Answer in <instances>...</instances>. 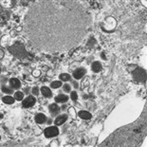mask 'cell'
Returning <instances> with one entry per match:
<instances>
[{"label": "cell", "mask_w": 147, "mask_h": 147, "mask_svg": "<svg viewBox=\"0 0 147 147\" xmlns=\"http://www.w3.org/2000/svg\"><path fill=\"white\" fill-rule=\"evenodd\" d=\"M90 17L77 1H33L24 30L35 48L59 53L72 48L85 38Z\"/></svg>", "instance_id": "obj_1"}, {"label": "cell", "mask_w": 147, "mask_h": 147, "mask_svg": "<svg viewBox=\"0 0 147 147\" xmlns=\"http://www.w3.org/2000/svg\"><path fill=\"white\" fill-rule=\"evenodd\" d=\"M146 132L147 109L145 106L144 111L136 122L115 131L100 146H138L145 138Z\"/></svg>", "instance_id": "obj_2"}, {"label": "cell", "mask_w": 147, "mask_h": 147, "mask_svg": "<svg viewBox=\"0 0 147 147\" xmlns=\"http://www.w3.org/2000/svg\"><path fill=\"white\" fill-rule=\"evenodd\" d=\"M59 134L58 128L55 126H50V127L46 128V130L44 131V135L46 138H53L56 137Z\"/></svg>", "instance_id": "obj_3"}, {"label": "cell", "mask_w": 147, "mask_h": 147, "mask_svg": "<svg viewBox=\"0 0 147 147\" xmlns=\"http://www.w3.org/2000/svg\"><path fill=\"white\" fill-rule=\"evenodd\" d=\"M145 78H146V74H145V70L139 68L134 72V79L138 82H144Z\"/></svg>", "instance_id": "obj_4"}, {"label": "cell", "mask_w": 147, "mask_h": 147, "mask_svg": "<svg viewBox=\"0 0 147 147\" xmlns=\"http://www.w3.org/2000/svg\"><path fill=\"white\" fill-rule=\"evenodd\" d=\"M35 99H34L33 97H28V98H26L25 100L23 101V103H22V106L23 107H25V108H29V107H31V106H32L35 103Z\"/></svg>", "instance_id": "obj_5"}, {"label": "cell", "mask_w": 147, "mask_h": 147, "mask_svg": "<svg viewBox=\"0 0 147 147\" xmlns=\"http://www.w3.org/2000/svg\"><path fill=\"white\" fill-rule=\"evenodd\" d=\"M86 73V70L85 69V68H78V69L75 70L74 73H73V77H74L75 79H81Z\"/></svg>", "instance_id": "obj_6"}, {"label": "cell", "mask_w": 147, "mask_h": 147, "mask_svg": "<svg viewBox=\"0 0 147 147\" xmlns=\"http://www.w3.org/2000/svg\"><path fill=\"white\" fill-rule=\"evenodd\" d=\"M10 85L11 86L12 88H19L20 86H21V83L16 78H11V80H10Z\"/></svg>", "instance_id": "obj_7"}, {"label": "cell", "mask_w": 147, "mask_h": 147, "mask_svg": "<svg viewBox=\"0 0 147 147\" xmlns=\"http://www.w3.org/2000/svg\"><path fill=\"white\" fill-rule=\"evenodd\" d=\"M67 120V115H61V116H59L57 119L55 120V124L56 125H61V124H63Z\"/></svg>", "instance_id": "obj_8"}, {"label": "cell", "mask_w": 147, "mask_h": 147, "mask_svg": "<svg viewBox=\"0 0 147 147\" xmlns=\"http://www.w3.org/2000/svg\"><path fill=\"white\" fill-rule=\"evenodd\" d=\"M41 91H42V93H43V95L47 98H50L52 96V92H51V90H50L48 87H47V86H43V87L41 88Z\"/></svg>", "instance_id": "obj_9"}, {"label": "cell", "mask_w": 147, "mask_h": 147, "mask_svg": "<svg viewBox=\"0 0 147 147\" xmlns=\"http://www.w3.org/2000/svg\"><path fill=\"white\" fill-rule=\"evenodd\" d=\"M79 117L83 120H89L91 119V114L87 111H80L79 112Z\"/></svg>", "instance_id": "obj_10"}, {"label": "cell", "mask_w": 147, "mask_h": 147, "mask_svg": "<svg viewBox=\"0 0 147 147\" xmlns=\"http://www.w3.org/2000/svg\"><path fill=\"white\" fill-rule=\"evenodd\" d=\"M47 120V118H46V116H45L44 114H37L36 116H35V122H37V123H43V122H45Z\"/></svg>", "instance_id": "obj_11"}, {"label": "cell", "mask_w": 147, "mask_h": 147, "mask_svg": "<svg viewBox=\"0 0 147 147\" xmlns=\"http://www.w3.org/2000/svg\"><path fill=\"white\" fill-rule=\"evenodd\" d=\"M59 110H60V108H59V106L56 103H52V104L50 106V111L52 115H56L59 112Z\"/></svg>", "instance_id": "obj_12"}, {"label": "cell", "mask_w": 147, "mask_h": 147, "mask_svg": "<svg viewBox=\"0 0 147 147\" xmlns=\"http://www.w3.org/2000/svg\"><path fill=\"white\" fill-rule=\"evenodd\" d=\"M68 100V97L66 96V95H58L57 97H55L56 103H66L67 101Z\"/></svg>", "instance_id": "obj_13"}, {"label": "cell", "mask_w": 147, "mask_h": 147, "mask_svg": "<svg viewBox=\"0 0 147 147\" xmlns=\"http://www.w3.org/2000/svg\"><path fill=\"white\" fill-rule=\"evenodd\" d=\"M92 70L94 71V72H99L102 70V65L101 63L99 62H94L93 64H92Z\"/></svg>", "instance_id": "obj_14"}, {"label": "cell", "mask_w": 147, "mask_h": 147, "mask_svg": "<svg viewBox=\"0 0 147 147\" xmlns=\"http://www.w3.org/2000/svg\"><path fill=\"white\" fill-rule=\"evenodd\" d=\"M3 102L5 103H8V104H11V103H14V98L10 97V96H5V97H3Z\"/></svg>", "instance_id": "obj_15"}, {"label": "cell", "mask_w": 147, "mask_h": 147, "mask_svg": "<svg viewBox=\"0 0 147 147\" xmlns=\"http://www.w3.org/2000/svg\"><path fill=\"white\" fill-rule=\"evenodd\" d=\"M14 97H15V100L22 101L23 98H24V94H23L22 92H15V94H14Z\"/></svg>", "instance_id": "obj_16"}, {"label": "cell", "mask_w": 147, "mask_h": 147, "mask_svg": "<svg viewBox=\"0 0 147 147\" xmlns=\"http://www.w3.org/2000/svg\"><path fill=\"white\" fill-rule=\"evenodd\" d=\"M61 86H62V82H60V81H55V82L51 83V85H50V86L52 88H57V87H60Z\"/></svg>", "instance_id": "obj_17"}, {"label": "cell", "mask_w": 147, "mask_h": 147, "mask_svg": "<svg viewBox=\"0 0 147 147\" xmlns=\"http://www.w3.org/2000/svg\"><path fill=\"white\" fill-rule=\"evenodd\" d=\"M60 79L62 81H68L70 79V76L68 74H61L60 75Z\"/></svg>", "instance_id": "obj_18"}, {"label": "cell", "mask_w": 147, "mask_h": 147, "mask_svg": "<svg viewBox=\"0 0 147 147\" xmlns=\"http://www.w3.org/2000/svg\"><path fill=\"white\" fill-rule=\"evenodd\" d=\"M2 91L4 93H8V94H11L12 93V90L10 89L9 87H7V86H2Z\"/></svg>", "instance_id": "obj_19"}, {"label": "cell", "mask_w": 147, "mask_h": 147, "mask_svg": "<svg viewBox=\"0 0 147 147\" xmlns=\"http://www.w3.org/2000/svg\"><path fill=\"white\" fill-rule=\"evenodd\" d=\"M70 97H71V99H72L73 101H77L78 95H77V93H76L75 91H72V92H71V95H70Z\"/></svg>", "instance_id": "obj_20"}, {"label": "cell", "mask_w": 147, "mask_h": 147, "mask_svg": "<svg viewBox=\"0 0 147 147\" xmlns=\"http://www.w3.org/2000/svg\"><path fill=\"white\" fill-rule=\"evenodd\" d=\"M32 93H33L34 95H38L39 94L38 87H33V88H32Z\"/></svg>", "instance_id": "obj_21"}, {"label": "cell", "mask_w": 147, "mask_h": 147, "mask_svg": "<svg viewBox=\"0 0 147 147\" xmlns=\"http://www.w3.org/2000/svg\"><path fill=\"white\" fill-rule=\"evenodd\" d=\"M64 90L66 92H69L70 91V86H68V85H66V86H64Z\"/></svg>", "instance_id": "obj_22"}, {"label": "cell", "mask_w": 147, "mask_h": 147, "mask_svg": "<svg viewBox=\"0 0 147 147\" xmlns=\"http://www.w3.org/2000/svg\"><path fill=\"white\" fill-rule=\"evenodd\" d=\"M33 75L35 76V77H37V76H39V75H40V71H37V70H36V71H34Z\"/></svg>", "instance_id": "obj_23"}, {"label": "cell", "mask_w": 147, "mask_h": 147, "mask_svg": "<svg viewBox=\"0 0 147 147\" xmlns=\"http://www.w3.org/2000/svg\"><path fill=\"white\" fill-rule=\"evenodd\" d=\"M3 55H4V53H3V51H2V50H0V59L2 58V57H3Z\"/></svg>", "instance_id": "obj_24"}, {"label": "cell", "mask_w": 147, "mask_h": 147, "mask_svg": "<svg viewBox=\"0 0 147 147\" xmlns=\"http://www.w3.org/2000/svg\"><path fill=\"white\" fill-rule=\"evenodd\" d=\"M0 72H1V67H0Z\"/></svg>", "instance_id": "obj_25"}]
</instances>
